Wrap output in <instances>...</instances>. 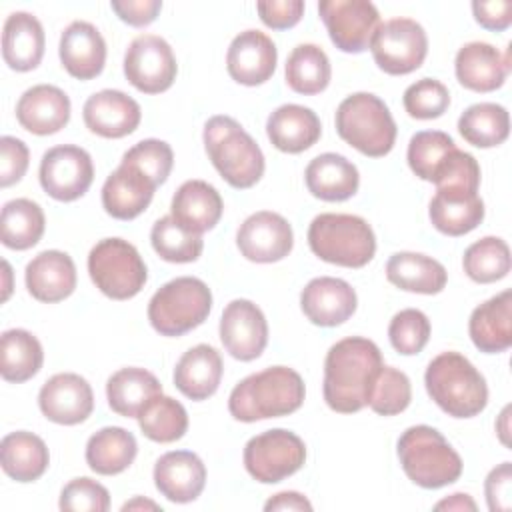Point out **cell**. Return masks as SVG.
<instances>
[{"label":"cell","mask_w":512,"mask_h":512,"mask_svg":"<svg viewBox=\"0 0 512 512\" xmlns=\"http://www.w3.org/2000/svg\"><path fill=\"white\" fill-rule=\"evenodd\" d=\"M384 366L380 348L362 336H348L330 346L324 360V400L340 414L368 406V396L378 370Z\"/></svg>","instance_id":"6da1fadb"},{"label":"cell","mask_w":512,"mask_h":512,"mask_svg":"<svg viewBox=\"0 0 512 512\" xmlns=\"http://www.w3.org/2000/svg\"><path fill=\"white\" fill-rule=\"evenodd\" d=\"M306 396L302 376L288 366H270L240 380L228 398L232 418L256 422L296 412Z\"/></svg>","instance_id":"7a4b0ae2"},{"label":"cell","mask_w":512,"mask_h":512,"mask_svg":"<svg viewBox=\"0 0 512 512\" xmlns=\"http://www.w3.org/2000/svg\"><path fill=\"white\" fill-rule=\"evenodd\" d=\"M202 138L212 166L232 188H252L262 178L264 154L240 122L224 114L212 116Z\"/></svg>","instance_id":"3957f363"},{"label":"cell","mask_w":512,"mask_h":512,"mask_svg":"<svg viewBox=\"0 0 512 512\" xmlns=\"http://www.w3.org/2000/svg\"><path fill=\"white\" fill-rule=\"evenodd\" d=\"M428 396L452 418L478 416L488 404L484 376L460 352H442L426 368Z\"/></svg>","instance_id":"277c9868"},{"label":"cell","mask_w":512,"mask_h":512,"mask_svg":"<svg viewBox=\"0 0 512 512\" xmlns=\"http://www.w3.org/2000/svg\"><path fill=\"white\" fill-rule=\"evenodd\" d=\"M398 460L404 474L420 488H442L462 476V458L432 426H410L398 438Z\"/></svg>","instance_id":"5b68a950"},{"label":"cell","mask_w":512,"mask_h":512,"mask_svg":"<svg viewBox=\"0 0 512 512\" xmlns=\"http://www.w3.org/2000/svg\"><path fill=\"white\" fill-rule=\"evenodd\" d=\"M308 244L320 260L344 268H362L376 252L372 226L354 214H318L310 222Z\"/></svg>","instance_id":"8992f818"},{"label":"cell","mask_w":512,"mask_h":512,"mask_svg":"<svg viewBox=\"0 0 512 512\" xmlns=\"http://www.w3.org/2000/svg\"><path fill=\"white\" fill-rule=\"evenodd\" d=\"M338 136L370 158L386 156L396 142V122L382 98L356 92L344 98L336 110Z\"/></svg>","instance_id":"52a82bcc"},{"label":"cell","mask_w":512,"mask_h":512,"mask_svg":"<svg viewBox=\"0 0 512 512\" xmlns=\"http://www.w3.org/2000/svg\"><path fill=\"white\" fill-rule=\"evenodd\" d=\"M212 310V292L200 278L166 282L148 302V320L162 336H182L198 328Z\"/></svg>","instance_id":"ba28073f"},{"label":"cell","mask_w":512,"mask_h":512,"mask_svg":"<svg viewBox=\"0 0 512 512\" xmlns=\"http://www.w3.org/2000/svg\"><path fill=\"white\" fill-rule=\"evenodd\" d=\"M88 274L96 288L112 300L134 298L148 280L140 252L122 238H104L92 246Z\"/></svg>","instance_id":"9c48e42d"},{"label":"cell","mask_w":512,"mask_h":512,"mask_svg":"<svg viewBox=\"0 0 512 512\" xmlns=\"http://www.w3.org/2000/svg\"><path fill=\"white\" fill-rule=\"evenodd\" d=\"M244 468L262 484H276L298 472L306 462L304 440L284 428L252 436L244 446Z\"/></svg>","instance_id":"30bf717a"},{"label":"cell","mask_w":512,"mask_h":512,"mask_svg":"<svg viewBox=\"0 0 512 512\" xmlns=\"http://www.w3.org/2000/svg\"><path fill=\"white\" fill-rule=\"evenodd\" d=\"M370 50L380 70L402 76L422 66L428 54V36L416 20L392 18L378 24Z\"/></svg>","instance_id":"8fae6325"},{"label":"cell","mask_w":512,"mask_h":512,"mask_svg":"<svg viewBox=\"0 0 512 512\" xmlns=\"http://www.w3.org/2000/svg\"><path fill=\"white\" fill-rule=\"evenodd\" d=\"M178 64L170 44L156 34L136 36L124 54V76L144 94L166 92L176 80Z\"/></svg>","instance_id":"7c38bea8"},{"label":"cell","mask_w":512,"mask_h":512,"mask_svg":"<svg viewBox=\"0 0 512 512\" xmlns=\"http://www.w3.org/2000/svg\"><path fill=\"white\" fill-rule=\"evenodd\" d=\"M40 186L58 202H72L86 194L94 180L90 154L74 144L54 146L40 160Z\"/></svg>","instance_id":"4fadbf2b"},{"label":"cell","mask_w":512,"mask_h":512,"mask_svg":"<svg viewBox=\"0 0 512 512\" xmlns=\"http://www.w3.org/2000/svg\"><path fill=\"white\" fill-rule=\"evenodd\" d=\"M318 14L334 46L348 54L364 52L380 24L378 8L368 0H322Z\"/></svg>","instance_id":"5bb4252c"},{"label":"cell","mask_w":512,"mask_h":512,"mask_svg":"<svg viewBox=\"0 0 512 512\" xmlns=\"http://www.w3.org/2000/svg\"><path fill=\"white\" fill-rule=\"evenodd\" d=\"M240 254L258 264H270L286 258L294 246V234L288 220L270 210L250 214L236 232Z\"/></svg>","instance_id":"9a60e30c"},{"label":"cell","mask_w":512,"mask_h":512,"mask_svg":"<svg viewBox=\"0 0 512 512\" xmlns=\"http://www.w3.org/2000/svg\"><path fill=\"white\" fill-rule=\"evenodd\" d=\"M220 340L232 358L256 360L268 344V322L262 310L244 298L226 304L220 318Z\"/></svg>","instance_id":"2e32d148"},{"label":"cell","mask_w":512,"mask_h":512,"mask_svg":"<svg viewBox=\"0 0 512 512\" xmlns=\"http://www.w3.org/2000/svg\"><path fill=\"white\" fill-rule=\"evenodd\" d=\"M42 414L56 424L74 426L94 410V392L86 378L74 372H60L48 378L38 392Z\"/></svg>","instance_id":"e0dca14e"},{"label":"cell","mask_w":512,"mask_h":512,"mask_svg":"<svg viewBox=\"0 0 512 512\" xmlns=\"http://www.w3.org/2000/svg\"><path fill=\"white\" fill-rule=\"evenodd\" d=\"M278 50L270 36L260 30L240 32L228 46L226 68L232 80L244 86H258L272 78Z\"/></svg>","instance_id":"ac0fdd59"},{"label":"cell","mask_w":512,"mask_h":512,"mask_svg":"<svg viewBox=\"0 0 512 512\" xmlns=\"http://www.w3.org/2000/svg\"><path fill=\"white\" fill-rule=\"evenodd\" d=\"M356 306V292L342 278H312L300 294V308L304 316L312 324L324 328H332L346 322L356 312Z\"/></svg>","instance_id":"d6986e66"},{"label":"cell","mask_w":512,"mask_h":512,"mask_svg":"<svg viewBox=\"0 0 512 512\" xmlns=\"http://www.w3.org/2000/svg\"><path fill=\"white\" fill-rule=\"evenodd\" d=\"M82 118L86 128L102 138H124L138 128L142 110L132 96L106 88L84 102Z\"/></svg>","instance_id":"ffe728a7"},{"label":"cell","mask_w":512,"mask_h":512,"mask_svg":"<svg viewBox=\"0 0 512 512\" xmlns=\"http://www.w3.org/2000/svg\"><path fill=\"white\" fill-rule=\"evenodd\" d=\"M156 188L148 174L122 160L102 186V206L116 220H132L148 208Z\"/></svg>","instance_id":"44dd1931"},{"label":"cell","mask_w":512,"mask_h":512,"mask_svg":"<svg viewBox=\"0 0 512 512\" xmlns=\"http://www.w3.org/2000/svg\"><path fill=\"white\" fill-rule=\"evenodd\" d=\"M154 484L158 492L176 504L196 500L206 484V466L190 450H172L154 464Z\"/></svg>","instance_id":"7402d4cb"},{"label":"cell","mask_w":512,"mask_h":512,"mask_svg":"<svg viewBox=\"0 0 512 512\" xmlns=\"http://www.w3.org/2000/svg\"><path fill=\"white\" fill-rule=\"evenodd\" d=\"M58 54L70 76L78 80H92L104 70L106 42L94 24L74 20L60 36Z\"/></svg>","instance_id":"603a6c76"},{"label":"cell","mask_w":512,"mask_h":512,"mask_svg":"<svg viewBox=\"0 0 512 512\" xmlns=\"http://www.w3.org/2000/svg\"><path fill=\"white\" fill-rule=\"evenodd\" d=\"M454 72L464 88L492 92L504 84L510 72V50L502 54L488 42H468L456 52Z\"/></svg>","instance_id":"cb8c5ba5"},{"label":"cell","mask_w":512,"mask_h":512,"mask_svg":"<svg viewBox=\"0 0 512 512\" xmlns=\"http://www.w3.org/2000/svg\"><path fill=\"white\" fill-rule=\"evenodd\" d=\"M16 120L32 134H56L70 120V98L58 86L36 84L20 96L16 104Z\"/></svg>","instance_id":"d4e9b609"},{"label":"cell","mask_w":512,"mask_h":512,"mask_svg":"<svg viewBox=\"0 0 512 512\" xmlns=\"http://www.w3.org/2000/svg\"><path fill=\"white\" fill-rule=\"evenodd\" d=\"M24 280L32 298L38 302L54 304L74 292L76 266L66 252L44 250L26 264Z\"/></svg>","instance_id":"484cf974"},{"label":"cell","mask_w":512,"mask_h":512,"mask_svg":"<svg viewBox=\"0 0 512 512\" xmlns=\"http://www.w3.org/2000/svg\"><path fill=\"white\" fill-rule=\"evenodd\" d=\"M428 216L438 232L446 236H464L484 220V202L474 190L458 186L436 188Z\"/></svg>","instance_id":"4316f807"},{"label":"cell","mask_w":512,"mask_h":512,"mask_svg":"<svg viewBox=\"0 0 512 512\" xmlns=\"http://www.w3.org/2000/svg\"><path fill=\"white\" fill-rule=\"evenodd\" d=\"M472 344L486 354H498L512 346V292L504 290L476 306L468 320Z\"/></svg>","instance_id":"83f0119b"},{"label":"cell","mask_w":512,"mask_h":512,"mask_svg":"<svg viewBox=\"0 0 512 512\" xmlns=\"http://www.w3.org/2000/svg\"><path fill=\"white\" fill-rule=\"evenodd\" d=\"M266 134L280 152L300 154L318 142L322 124L314 110L300 104H282L268 116Z\"/></svg>","instance_id":"f1b7e54d"},{"label":"cell","mask_w":512,"mask_h":512,"mask_svg":"<svg viewBox=\"0 0 512 512\" xmlns=\"http://www.w3.org/2000/svg\"><path fill=\"white\" fill-rule=\"evenodd\" d=\"M306 188L314 198L342 202L352 198L360 186L358 168L342 154L324 152L310 160L304 172Z\"/></svg>","instance_id":"f546056e"},{"label":"cell","mask_w":512,"mask_h":512,"mask_svg":"<svg viewBox=\"0 0 512 512\" xmlns=\"http://www.w3.org/2000/svg\"><path fill=\"white\" fill-rule=\"evenodd\" d=\"M224 364L220 352L210 344L186 350L174 368V386L190 400L210 398L222 380Z\"/></svg>","instance_id":"4dcf8cb0"},{"label":"cell","mask_w":512,"mask_h":512,"mask_svg":"<svg viewBox=\"0 0 512 512\" xmlns=\"http://www.w3.org/2000/svg\"><path fill=\"white\" fill-rule=\"evenodd\" d=\"M44 28L30 12H12L2 28V58L16 72L34 70L44 56Z\"/></svg>","instance_id":"1f68e13d"},{"label":"cell","mask_w":512,"mask_h":512,"mask_svg":"<svg viewBox=\"0 0 512 512\" xmlns=\"http://www.w3.org/2000/svg\"><path fill=\"white\" fill-rule=\"evenodd\" d=\"M224 210L220 192L204 180H186L172 196L170 216L184 228L202 234L212 230Z\"/></svg>","instance_id":"d6a6232c"},{"label":"cell","mask_w":512,"mask_h":512,"mask_svg":"<svg viewBox=\"0 0 512 512\" xmlns=\"http://www.w3.org/2000/svg\"><path fill=\"white\" fill-rule=\"evenodd\" d=\"M386 278L406 292L438 294L448 282L446 268L420 252H396L386 262Z\"/></svg>","instance_id":"836d02e7"},{"label":"cell","mask_w":512,"mask_h":512,"mask_svg":"<svg viewBox=\"0 0 512 512\" xmlns=\"http://www.w3.org/2000/svg\"><path fill=\"white\" fill-rule=\"evenodd\" d=\"M158 394H162L158 378L138 366L120 368L106 382L108 406L124 418H138L142 408Z\"/></svg>","instance_id":"e575fe53"},{"label":"cell","mask_w":512,"mask_h":512,"mask_svg":"<svg viewBox=\"0 0 512 512\" xmlns=\"http://www.w3.org/2000/svg\"><path fill=\"white\" fill-rule=\"evenodd\" d=\"M0 462L2 470L16 482L38 480L48 464L50 454L46 442L26 430L10 432L0 442Z\"/></svg>","instance_id":"d590c367"},{"label":"cell","mask_w":512,"mask_h":512,"mask_svg":"<svg viewBox=\"0 0 512 512\" xmlns=\"http://www.w3.org/2000/svg\"><path fill=\"white\" fill-rule=\"evenodd\" d=\"M136 452L138 444L132 432L120 426H106L88 438L86 464L96 474L114 476L134 462Z\"/></svg>","instance_id":"8d00e7d4"},{"label":"cell","mask_w":512,"mask_h":512,"mask_svg":"<svg viewBox=\"0 0 512 512\" xmlns=\"http://www.w3.org/2000/svg\"><path fill=\"white\" fill-rule=\"evenodd\" d=\"M46 218L42 208L28 198H14L0 212V240L6 248L28 250L44 234Z\"/></svg>","instance_id":"74e56055"},{"label":"cell","mask_w":512,"mask_h":512,"mask_svg":"<svg viewBox=\"0 0 512 512\" xmlns=\"http://www.w3.org/2000/svg\"><path fill=\"white\" fill-rule=\"evenodd\" d=\"M0 374L6 382H26L36 376L44 362L40 340L22 328H12L0 340Z\"/></svg>","instance_id":"f35d334b"},{"label":"cell","mask_w":512,"mask_h":512,"mask_svg":"<svg viewBox=\"0 0 512 512\" xmlns=\"http://www.w3.org/2000/svg\"><path fill=\"white\" fill-rule=\"evenodd\" d=\"M458 132L476 148H494L510 134L508 110L496 102L472 104L460 114Z\"/></svg>","instance_id":"ab89813d"},{"label":"cell","mask_w":512,"mask_h":512,"mask_svg":"<svg viewBox=\"0 0 512 512\" xmlns=\"http://www.w3.org/2000/svg\"><path fill=\"white\" fill-rule=\"evenodd\" d=\"M286 84L304 96L320 94L330 84L332 68L326 52L316 44H298L286 60Z\"/></svg>","instance_id":"60d3db41"},{"label":"cell","mask_w":512,"mask_h":512,"mask_svg":"<svg viewBox=\"0 0 512 512\" xmlns=\"http://www.w3.org/2000/svg\"><path fill=\"white\" fill-rule=\"evenodd\" d=\"M138 424L148 440L170 444L186 434L188 414L178 400L158 394L142 408L138 414Z\"/></svg>","instance_id":"b9f144b4"},{"label":"cell","mask_w":512,"mask_h":512,"mask_svg":"<svg viewBox=\"0 0 512 512\" xmlns=\"http://www.w3.org/2000/svg\"><path fill=\"white\" fill-rule=\"evenodd\" d=\"M462 266L468 278L478 284H490V282L502 280L512 268L510 248L498 236L480 238L466 248Z\"/></svg>","instance_id":"7bdbcfd3"},{"label":"cell","mask_w":512,"mask_h":512,"mask_svg":"<svg viewBox=\"0 0 512 512\" xmlns=\"http://www.w3.org/2000/svg\"><path fill=\"white\" fill-rule=\"evenodd\" d=\"M150 242L162 260L176 264L198 260L204 248L202 234L184 228L172 216H164L154 222L150 230Z\"/></svg>","instance_id":"ee69618b"},{"label":"cell","mask_w":512,"mask_h":512,"mask_svg":"<svg viewBox=\"0 0 512 512\" xmlns=\"http://www.w3.org/2000/svg\"><path fill=\"white\" fill-rule=\"evenodd\" d=\"M456 148L454 140L440 130H422L416 132L408 142V166L410 170L426 180L434 182L436 174L440 172L442 164L446 162L448 154Z\"/></svg>","instance_id":"f6af8a7d"},{"label":"cell","mask_w":512,"mask_h":512,"mask_svg":"<svg viewBox=\"0 0 512 512\" xmlns=\"http://www.w3.org/2000/svg\"><path fill=\"white\" fill-rule=\"evenodd\" d=\"M410 400V378L398 368L382 366L372 382L368 406L380 416H396L408 408Z\"/></svg>","instance_id":"bcb514c9"},{"label":"cell","mask_w":512,"mask_h":512,"mask_svg":"<svg viewBox=\"0 0 512 512\" xmlns=\"http://www.w3.org/2000/svg\"><path fill=\"white\" fill-rule=\"evenodd\" d=\"M430 320L422 310L406 308L394 314L388 326V338L396 352L412 356L422 352L430 338Z\"/></svg>","instance_id":"7dc6e473"},{"label":"cell","mask_w":512,"mask_h":512,"mask_svg":"<svg viewBox=\"0 0 512 512\" xmlns=\"http://www.w3.org/2000/svg\"><path fill=\"white\" fill-rule=\"evenodd\" d=\"M404 110L418 120L442 116L450 106L448 88L434 78H422L404 90Z\"/></svg>","instance_id":"c3c4849f"},{"label":"cell","mask_w":512,"mask_h":512,"mask_svg":"<svg viewBox=\"0 0 512 512\" xmlns=\"http://www.w3.org/2000/svg\"><path fill=\"white\" fill-rule=\"evenodd\" d=\"M122 160L138 166L144 174H148L156 182V186H160L170 176V170L174 164V152L168 142L158 138H146L134 144L130 150H126Z\"/></svg>","instance_id":"681fc988"},{"label":"cell","mask_w":512,"mask_h":512,"mask_svg":"<svg viewBox=\"0 0 512 512\" xmlns=\"http://www.w3.org/2000/svg\"><path fill=\"white\" fill-rule=\"evenodd\" d=\"M58 506L66 512H106L110 508V494L100 482L82 476L62 488Z\"/></svg>","instance_id":"f907efd6"},{"label":"cell","mask_w":512,"mask_h":512,"mask_svg":"<svg viewBox=\"0 0 512 512\" xmlns=\"http://www.w3.org/2000/svg\"><path fill=\"white\" fill-rule=\"evenodd\" d=\"M28 146L14 136L0 138V186L8 188L22 180L28 170Z\"/></svg>","instance_id":"816d5d0a"},{"label":"cell","mask_w":512,"mask_h":512,"mask_svg":"<svg viewBox=\"0 0 512 512\" xmlns=\"http://www.w3.org/2000/svg\"><path fill=\"white\" fill-rule=\"evenodd\" d=\"M260 20L272 30H286L300 22L304 14L302 0H262L256 2Z\"/></svg>","instance_id":"f5cc1de1"},{"label":"cell","mask_w":512,"mask_h":512,"mask_svg":"<svg viewBox=\"0 0 512 512\" xmlns=\"http://www.w3.org/2000/svg\"><path fill=\"white\" fill-rule=\"evenodd\" d=\"M486 502L492 512H506L512 506V466L510 462H502L492 468L484 482Z\"/></svg>","instance_id":"db71d44e"},{"label":"cell","mask_w":512,"mask_h":512,"mask_svg":"<svg viewBox=\"0 0 512 512\" xmlns=\"http://www.w3.org/2000/svg\"><path fill=\"white\" fill-rule=\"evenodd\" d=\"M110 6L122 22L136 28L152 24L162 10L160 0H112Z\"/></svg>","instance_id":"11a10c76"},{"label":"cell","mask_w":512,"mask_h":512,"mask_svg":"<svg viewBox=\"0 0 512 512\" xmlns=\"http://www.w3.org/2000/svg\"><path fill=\"white\" fill-rule=\"evenodd\" d=\"M474 20L494 32H502L512 24V2L510 0H492V2H472Z\"/></svg>","instance_id":"9f6ffc18"},{"label":"cell","mask_w":512,"mask_h":512,"mask_svg":"<svg viewBox=\"0 0 512 512\" xmlns=\"http://www.w3.org/2000/svg\"><path fill=\"white\" fill-rule=\"evenodd\" d=\"M264 510L266 512H276V510H282V512H286V510L304 512L306 510V512H310L312 504L304 494L294 492V490H286V492H278L272 498H268L266 504H264Z\"/></svg>","instance_id":"6f0895ef"},{"label":"cell","mask_w":512,"mask_h":512,"mask_svg":"<svg viewBox=\"0 0 512 512\" xmlns=\"http://www.w3.org/2000/svg\"><path fill=\"white\" fill-rule=\"evenodd\" d=\"M436 510H476V502L468 496V494H462V492H458V494H452L450 498H444V500H440L436 506H434Z\"/></svg>","instance_id":"680465c9"},{"label":"cell","mask_w":512,"mask_h":512,"mask_svg":"<svg viewBox=\"0 0 512 512\" xmlns=\"http://www.w3.org/2000/svg\"><path fill=\"white\" fill-rule=\"evenodd\" d=\"M160 510V506L156 504V502H152V500H144V498H140V496H136L134 500H130V502H126L124 506H122V510L126 512V510Z\"/></svg>","instance_id":"91938a15"},{"label":"cell","mask_w":512,"mask_h":512,"mask_svg":"<svg viewBox=\"0 0 512 512\" xmlns=\"http://www.w3.org/2000/svg\"><path fill=\"white\" fill-rule=\"evenodd\" d=\"M508 414H510V406H506L504 410H502V414H500V422H498V436H500V440H502V444L504 446H510V440H508Z\"/></svg>","instance_id":"94428289"},{"label":"cell","mask_w":512,"mask_h":512,"mask_svg":"<svg viewBox=\"0 0 512 512\" xmlns=\"http://www.w3.org/2000/svg\"><path fill=\"white\" fill-rule=\"evenodd\" d=\"M2 274H4V292H2V302H6L8 300V296H10V292H12V268H10V264L6 262V260H2Z\"/></svg>","instance_id":"6125c7cd"}]
</instances>
